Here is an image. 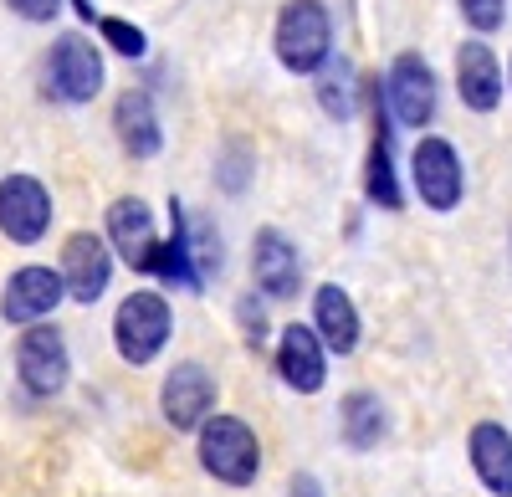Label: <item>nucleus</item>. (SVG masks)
<instances>
[{
	"label": "nucleus",
	"instance_id": "9",
	"mask_svg": "<svg viewBox=\"0 0 512 497\" xmlns=\"http://www.w3.org/2000/svg\"><path fill=\"white\" fill-rule=\"evenodd\" d=\"M62 287H67V298L82 303V308H93L103 293H108V282H113V252H108V241L93 236V231H77L67 236L62 246Z\"/></svg>",
	"mask_w": 512,
	"mask_h": 497
},
{
	"label": "nucleus",
	"instance_id": "16",
	"mask_svg": "<svg viewBox=\"0 0 512 497\" xmlns=\"http://www.w3.org/2000/svg\"><path fill=\"white\" fill-rule=\"evenodd\" d=\"M113 134H118L123 154H134V159H154L164 149L159 113H154V98L144 88L118 93V103H113Z\"/></svg>",
	"mask_w": 512,
	"mask_h": 497
},
{
	"label": "nucleus",
	"instance_id": "25",
	"mask_svg": "<svg viewBox=\"0 0 512 497\" xmlns=\"http://www.w3.org/2000/svg\"><path fill=\"white\" fill-rule=\"evenodd\" d=\"M221 185L231 190V195H241L246 190V175H251V154H246V144H226V154H221Z\"/></svg>",
	"mask_w": 512,
	"mask_h": 497
},
{
	"label": "nucleus",
	"instance_id": "1",
	"mask_svg": "<svg viewBox=\"0 0 512 497\" xmlns=\"http://www.w3.org/2000/svg\"><path fill=\"white\" fill-rule=\"evenodd\" d=\"M272 52L297 77H313L333 57V16H328L323 0H287V6L277 11Z\"/></svg>",
	"mask_w": 512,
	"mask_h": 497
},
{
	"label": "nucleus",
	"instance_id": "5",
	"mask_svg": "<svg viewBox=\"0 0 512 497\" xmlns=\"http://www.w3.org/2000/svg\"><path fill=\"white\" fill-rule=\"evenodd\" d=\"M410 185H415L425 211H436V216L456 211L461 195H466V170H461L456 144L441 139V134H420L415 149H410Z\"/></svg>",
	"mask_w": 512,
	"mask_h": 497
},
{
	"label": "nucleus",
	"instance_id": "11",
	"mask_svg": "<svg viewBox=\"0 0 512 497\" xmlns=\"http://www.w3.org/2000/svg\"><path fill=\"white\" fill-rule=\"evenodd\" d=\"M62 298H67L62 272H52V267H16L6 277V293H0V318H6L11 328H26V323L52 318Z\"/></svg>",
	"mask_w": 512,
	"mask_h": 497
},
{
	"label": "nucleus",
	"instance_id": "29",
	"mask_svg": "<svg viewBox=\"0 0 512 497\" xmlns=\"http://www.w3.org/2000/svg\"><path fill=\"white\" fill-rule=\"evenodd\" d=\"M72 11H77L82 21H98V11H93V0H72Z\"/></svg>",
	"mask_w": 512,
	"mask_h": 497
},
{
	"label": "nucleus",
	"instance_id": "22",
	"mask_svg": "<svg viewBox=\"0 0 512 497\" xmlns=\"http://www.w3.org/2000/svg\"><path fill=\"white\" fill-rule=\"evenodd\" d=\"M313 77H318V108L333 123H349L354 118V67L344 57H328Z\"/></svg>",
	"mask_w": 512,
	"mask_h": 497
},
{
	"label": "nucleus",
	"instance_id": "4",
	"mask_svg": "<svg viewBox=\"0 0 512 497\" xmlns=\"http://www.w3.org/2000/svg\"><path fill=\"white\" fill-rule=\"evenodd\" d=\"M169 303L159 293H149V287H139V293H128L113 313V349L123 364H154L159 349L169 344Z\"/></svg>",
	"mask_w": 512,
	"mask_h": 497
},
{
	"label": "nucleus",
	"instance_id": "10",
	"mask_svg": "<svg viewBox=\"0 0 512 497\" xmlns=\"http://www.w3.org/2000/svg\"><path fill=\"white\" fill-rule=\"evenodd\" d=\"M159 410L175 431H200V421L216 410V380H210V369L195 359L175 364L159 385Z\"/></svg>",
	"mask_w": 512,
	"mask_h": 497
},
{
	"label": "nucleus",
	"instance_id": "3",
	"mask_svg": "<svg viewBox=\"0 0 512 497\" xmlns=\"http://www.w3.org/2000/svg\"><path fill=\"white\" fill-rule=\"evenodd\" d=\"M41 82H47V98L57 103H93L103 93V52L93 47L82 31H62L52 47H47V62H41Z\"/></svg>",
	"mask_w": 512,
	"mask_h": 497
},
{
	"label": "nucleus",
	"instance_id": "26",
	"mask_svg": "<svg viewBox=\"0 0 512 497\" xmlns=\"http://www.w3.org/2000/svg\"><path fill=\"white\" fill-rule=\"evenodd\" d=\"M236 318H241V339H246L251 349H262V344H267V334H272L262 303H256V298H241V303H236Z\"/></svg>",
	"mask_w": 512,
	"mask_h": 497
},
{
	"label": "nucleus",
	"instance_id": "24",
	"mask_svg": "<svg viewBox=\"0 0 512 497\" xmlns=\"http://www.w3.org/2000/svg\"><path fill=\"white\" fill-rule=\"evenodd\" d=\"M456 11H461V21L472 26L477 36H492L507 21V0H456Z\"/></svg>",
	"mask_w": 512,
	"mask_h": 497
},
{
	"label": "nucleus",
	"instance_id": "23",
	"mask_svg": "<svg viewBox=\"0 0 512 497\" xmlns=\"http://www.w3.org/2000/svg\"><path fill=\"white\" fill-rule=\"evenodd\" d=\"M98 36L108 41V52L128 57V62H139L149 52V36L134 26V21H123V16H98Z\"/></svg>",
	"mask_w": 512,
	"mask_h": 497
},
{
	"label": "nucleus",
	"instance_id": "12",
	"mask_svg": "<svg viewBox=\"0 0 512 497\" xmlns=\"http://www.w3.org/2000/svg\"><path fill=\"white\" fill-rule=\"evenodd\" d=\"M251 277L277 303L297 298V287H303V257H297V246L277 226H262L251 236Z\"/></svg>",
	"mask_w": 512,
	"mask_h": 497
},
{
	"label": "nucleus",
	"instance_id": "18",
	"mask_svg": "<svg viewBox=\"0 0 512 497\" xmlns=\"http://www.w3.org/2000/svg\"><path fill=\"white\" fill-rule=\"evenodd\" d=\"M466 457L492 497H512V431H502L497 421H477L466 436Z\"/></svg>",
	"mask_w": 512,
	"mask_h": 497
},
{
	"label": "nucleus",
	"instance_id": "13",
	"mask_svg": "<svg viewBox=\"0 0 512 497\" xmlns=\"http://www.w3.org/2000/svg\"><path fill=\"white\" fill-rule=\"evenodd\" d=\"M277 375L287 390L297 395H318L328 380V349L318 339V328L308 323H287L282 339H277Z\"/></svg>",
	"mask_w": 512,
	"mask_h": 497
},
{
	"label": "nucleus",
	"instance_id": "7",
	"mask_svg": "<svg viewBox=\"0 0 512 497\" xmlns=\"http://www.w3.org/2000/svg\"><path fill=\"white\" fill-rule=\"evenodd\" d=\"M16 375L31 395L41 400H52L67 390L72 380V354H67V339H62V328H36L26 323V334L16 344Z\"/></svg>",
	"mask_w": 512,
	"mask_h": 497
},
{
	"label": "nucleus",
	"instance_id": "17",
	"mask_svg": "<svg viewBox=\"0 0 512 497\" xmlns=\"http://www.w3.org/2000/svg\"><path fill=\"white\" fill-rule=\"evenodd\" d=\"M149 272L164 277L169 287H180V293H200V267H195V252H190V221H185V205L169 200V241L154 246L149 257Z\"/></svg>",
	"mask_w": 512,
	"mask_h": 497
},
{
	"label": "nucleus",
	"instance_id": "15",
	"mask_svg": "<svg viewBox=\"0 0 512 497\" xmlns=\"http://www.w3.org/2000/svg\"><path fill=\"white\" fill-rule=\"evenodd\" d=\"M108 246L134 267V272H149V257H154V216H149V205L139 195H123L108 205Z\"/></svg>",
	"mask_w": 512,
	"mask_h": 497
},
{
	"label": "nucleus",
	"instance_id": "28",
	"mask_svg": "<svg viewBox=\"0 0 512 497\" xmlns=\"http://www.w3.org/2000/svg\"><path fill=\"white\" fill-rule=\"evenodd\" d=\"M287 497H328V492H323V482H318L313 472H297V477L287 482Z\"/></svg>",
	"mask_w": 512,
	"mask_h": 497
},
{
	"label": "nucleus",
	"instance_id": "2",
	"mask_svg": "<svg viewBox=\"0 0 512 497\" xmlns=\"http://www.w3.org/2000/svg\"><path fill=\"white\" fill-rule=\"evenodd\" d=\"M200 467L226 482V487H251L256 472H262V446H256V431L236 416H221L210 410L200 421Z\"/></svg>",
	"mask_w": 512,
	"mask_h": 497
},
{
	"label": "nucleus",
	"instance_id": "14",
	"mask_svg": "<svg viewBox=\"0 0 512 497\" xmlns=\"http://www.w3.org/2000/svg\"><path fill=\"white\" fill-rule=\"evenodd\" d=\"M456 93L472 113H492L502 103V62L482 36L456 47Z\"/></svg>",
	"mask_w": 512,
	"mask_h": 497
},
{
	"label": "nucleus",
	"instance_id": "30",
	"mask_svg": "<svg viewBox=\"0 0 512 497\" xmlns=\"http://www.w3.org/2000/svg\"><path fill=\"white\" fill-rule=\"evenodd\" d=\"M507 93H512V57H507Z\"/></svg>",
	"mask_w": 512,
	"mask_h": 497
},
{
	"label": "nucleus",
	"instance_id": "19",
	"mask_svg": "<svg viewBox=\"0 0 512 497\" xmlns=\"http://www.w3.org/2000/svg\"><path fill=\"white\" fill-rule=\"evenodd\" d=\"M313 328L328 354H354L359 349V308L338 282H323L313 293Z\"/></svg>",
	"mask_w": 512,
	"mask_h": 497
},
{
	"label": "nucleus",
	"instance_id": "21",
	"mask_svg": "<svg viewBox=\"0 0 512 497\" xmlns=\"http://www.w3.org/2000/svg\"><path fill=\"white\" fill-rule=\"evenodd\" d=\"M364 195H369V205H379V211H400L405 205V190H400V175H395V149H390L384 134H374L369 159H364Z\"/></svg>",
	"mask_w": 512,
	"mask_h": 497
},
{
	"label": "nucleus",
	"instance_id": "8",
	"mask_svg": "<svg viewBox=\"0 0 512 497\" xmlns=\"http://www.w3.org/2000/svg\"><path fill=\"white\" fill-rule=\"evenodd\" d=\"M52 231V195L36 175H6L0 180V236L11 246H36Z\"/></svg>",
	"mask_w": 512,
	"mask_h": 497
},
{
	"label": "nucleus",
	"instance_id": "27",
	"mask_svg": "<svg viewBox=\"0 0 512 497\" xmlns=\"http://www.w3.org/2000/svg\"><path fill=\"white\" fill-rule=\"evenodd\" d=\"M6 6L21 16V21H57V11H62V0H6Z\"/></svg>",
	"mask_w": 512,
	"mask_h": 497
},
{
	"label": "nucleus",
	"instance_id": "6",
	"mask_svg": "<svg viewBox=\"0 0 512 497\" xmlns=\"http://www.w3.org/2000/svg\"><path fill=\"white\" fill-rule=\"evenodd\" d=\"M384 103H390V118L400 123V129H425V123H436V108H441L436 67L420 52H400L390 62V72H384Z\"/></svg>",
	"mask_w": 512,
	"mask_h": 497
},
{
	"label": "nucleus",
	"instance_id": "20",
	"mask_svg": "<svg viewBox=\"0 0 512 497\" xmlns=\"http://www.w3.org/2000/svg\"><path fill=\"white\" fill-rule=\"evenodd\" d=\"M390 431V410L374 390H349L344 405H338V436H344L349 451H374Z\"/></svg>",
	"mask_w": 512,
	"mask_h": 497
}]
</instances>
